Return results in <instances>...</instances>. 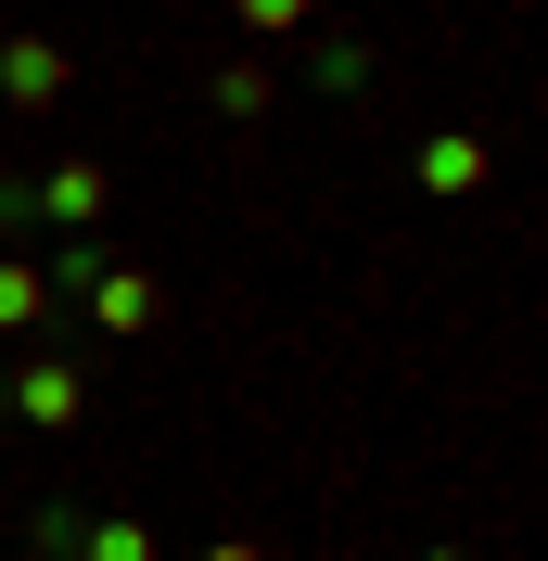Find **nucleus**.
Wrapping results in <instances>:
<instances>
[{"label": "nucleus", "mask_w": 548, "mask_h": 561, "mask_svg": "<svg viewBox=\"0 0 548 561\" xmlns=\"http://www.w3.org/2000/svg\"><path fill=\"white\" fill-rule=\"evenodd\" d=\"M0 90H13V103H52V90H65V51H52V38H13V51H0Z\"/></svg>", "instance_id": "obj_1"}, {"label": "nucleus", "mask_w": 548, "mask_h": 561, "mask_svg": "<svg viewBox=\"0 0 548 561\" xmlns=\"http://www.w3.org/2000/svg\"><path fill=\"white\" fill-rule=\"evenodd\" d=\"M38 205L65 217V230H90V217H103V167H65L52 192H26V217H38Z\"/></svg>", "instance_id": "obj_2"}, {"label": "nucleus", "mask_w": 548, "mask_h": 561, "mask_svg": "<svg viewBox=\"0 0 548 561\" xmlns=\"http://www.w3.org/2000/svg\"><path fill=\"white\" fill-rule=\"evenodd\" d=\"M0 409H26V421H77V370H26V383H0Z\"/></svg>", "instance_id": "obj_3"}, {"label": "nucleus", "mask_w": 548, "mask_h": 561, "mask_svg": "<svg viewBox=\"0 0 548 561\" xmlns=\"http://www.w3.org/2000/svg\"><path fill=\"white\" fill-rule=\"evenodd\" d=\"M90 294H103V319H115V332H140V319H153V280H128V268H103Z\"/></svg>", "instance_id": "obj_4"}, {"label": "nucleus", "mask_w": 548, "mask_h": 561, "mask_svg": "<svg viewBox=\"0 0 548 561\" xmlns=\"http://www.w3.org/2000/svg\"><path fill=\"white\" fill-rule=\"evenodd\" d=\"M77 561H153V536H140V524H90V536H77Z\"/></svg>", "instance_id": "obj_5"}, {"label": "nucleus", "mask_w": 548, "mask_h": 561, "mask_svg": "<svg viewBox=\"0 0 548 561\" xmlns=\"http://www.w3.org/2000/svg\"><path fill=\"white\" fill-rule=\"evenodd\" d=\"M13 319H38V280L26 268H0V332H13Z\"/></svg>", "instance_id": "obj_6"}, {"label": "nucleus", "mask_w": 548, "mask_h": 561, "mask_svg": "<svg viewBox=\"0 0 548 561\" xmlns=\"http://www.w3.org/2000/svg\"><path fill=\"white\" fill-rule=\"evenodd\" d=\"M294 13H307V0H242V26H294Z\"/></svg>", "instance_id": "obj_7"}, {"label": "nucleus", "mask_w": 548, "mask_h": 561, "mask_svg": "<svg viewBox=\"0 0 548 561\" xmlns=\"http://www.w3.org/2000/svg\"><path fill=\"white\" fill-rule=\"evenodd\" d=\"M217 561H255V549H217Z\"/></svg>", "instance_id": "obj_8"}]
</instances>
